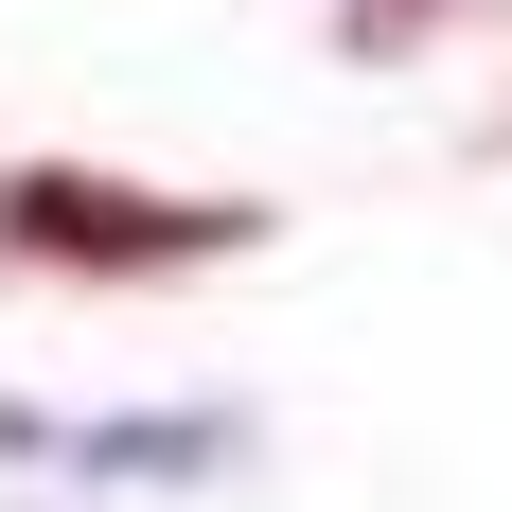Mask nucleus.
Returning <instances> with one entry per match:
<instances>
[{
	"label": "nucleus",
	"mask_w": 512,
	"mask_h": 512,
	"mask_svg": "<svg viewBox=\"0 0 512 512\" xmlns=\"http://www.w3.org/2000/svg\"><path fill=\"white\" fill-rule=\"evenodd\" d=\"M0 248L18 265H89V283H177V265L265 248L248 195H142V177H89V159H18L0 177Z\"/></svg>",
	"instance_id": "nucleus-1"
},
{
	"label": "nucleus",
	"mask_w": 512,
	"mask_h": 512,
	"mask_svg": "<svg viewBox=\"0 0 512 512\" xmlns=\"http://www.w3.org/2000/svg\"><path fill=\"white\" fill-rule=\"evenodd\" d=\"M424 18H442V0H336V36H354V53H407Z\"/></svg>",
	"instance_id": "nucleus-2"
}]
</instances>
